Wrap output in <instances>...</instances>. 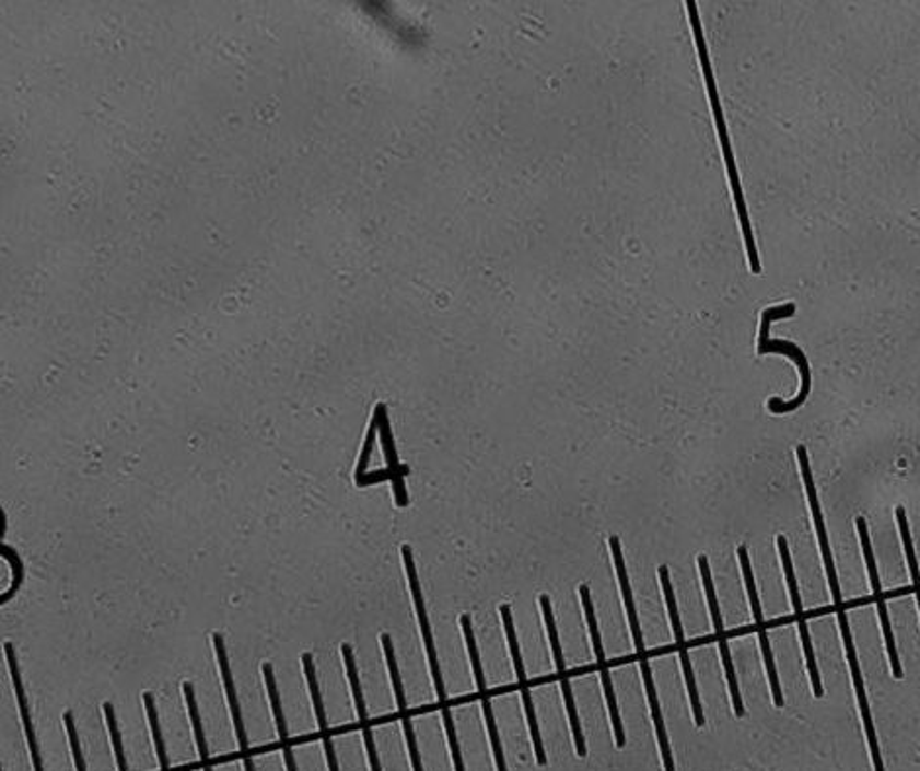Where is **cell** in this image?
<instances>
[{"mask_svg": "<svg viewBox=\"0 0 920 771\" xmlns=\"http://www.w3.org/2000/svg\"><path fill=\"white\" fill-rule=\"evenodd\" d=\"M341 652H343L345 666H347V676H349L351 689H353L354 705H357L359 721H361V726H363L364 746H366V754H369L371 770L382 771L379 752H376V744H374V736H372V726L371 723H369V715H366L363 689H361V681H359V674H357V662H354L353 649H351L349 644H343V646H341Z\"/></svg>", "mask_w": 920, "mask_h": 771, "instance_id": "cell-15", "label": "cell"}, {"mask_svg": "<svg viewBox=\"0 0 920 771\" xmlns=\"http://www.w3.org/2000/svg\"><path fill=\"white\" fill-rule=\"evenodd\" d=\"M580 597H582V605H584V614H586L587 629H590V636H592V644H594L595 656H597V664H599V676H602V684H604L605 699H607V709H609V716L614 723L615 744L617 748H624L625 731L624 721L619 716V709H617V701H615L614 684H612V676L607 671V664H605L604 646H602V636H599V629H597V621H595L594 604H592V595L587 586L580 587Z\"/></svg>", "mask_w": 920, "mask_h": 771, "instance_id": "cell-8", "label": "cell"}, {"mask_svg": "<svg viewBox=\"0 0 920 771\" xmlns=\"http://www.w3.org/2000/svg\"><path fill=\"white\" fill-rule=\"evenodd\" d=\"M503 627H505V636H508V644H510V652H512L513 666L517 671V678L521 681V696H523V706L527 713V721H529L531 738H533V746H535V756H537V763L539 766H547V754H545V746H543V738H540L539 725H537V716H535V706H533V699H531V691L527 688V676L523 669V661H521L520 642L515 636V627H513V615L510 605H502Z\"/></svg>", "mask_w": 920, "mask_h": 771, "instance_id": "cell-13", "label": "cell"}, {"mask_svg": "<svg viewBox=\"0 0 920 771\" xmlns=\"http://www.w3.org/2000/svg\"><path fill=\"white\" fill-rule=\"evenodd\" d=\"M698 564L699 572H701V580H703V587H706L707 604H709V611H711V619H713V629H715L717 641H719V651H721V658H723V664H725L726 681H729L731 698H733V709H735L736 716H744L743 699H741V691H738V681H736L733 658H731L729 644L725 641V627H723L721 609H719V601H717L715 586H713V580H711L709 560L701 554L698 558Z\"/></svg>", "mask_w": 920, "mask_h": 771, "instance_id": "cell-5", "label": "cell"}, {"mask_svg": "<svg viewBox=\"0 0 920 771\" xmlns=\"http://www.w3.org/2000/svg\"><path fill=\"white\" fill-rule=\"evenodd\" d=\"M104 715H106V723H108V731H110L112 746H114V754H116V762H118V771H128V762L124 756V746H121L120 728L116 723V715H114V706L112 703H104Z\"/></svg>", "mask_w": 920, "mask_h": 771, "instance_id": "cell-20", "label": "cell"}, {"mask_svg": "<svg viewBox=\"0 0 920 771\" xmlns=\"http://www.w3.org/2000/svg\"><path fill=\"white\" fill-rule=\"evenodd\" d=\"M67 735H69V744H71V752H73L74 768L77 771H86L84 766L83 752H81V744H79V736H77V728H74L73 715L66 713Z\"/></svg>", "mask_w": 920, "mask_h": 771, "instance_id": "cell-23", "label": "cell"}, {"mask_svg": "<svg viewBox=\"0 0 920 771\" xmlns=\"http://www.w3.org/2000/svg\"><path fill=\"white\" fill-rule=\"evenodd\" d=\"M263 676H265V684H267V689H269L270 706H272L275 723H277V728H279V738L280 744H282V752H284L287 771H298L294 752H292V744H290L289 731H287V721H284V715H282L277 679H275L270 664H263Z\"/></svg>", "mask_w": 920, "mask_h": 771, "instance_id": "cell-18", "label": "cell"}, {"mask_svg": "<svg viewBox=\"0 0 920 771\" xmlns=\"http://www.w3.org/2000/svg\"><path fill=\"white\" fill-rule=\"evenodd\" d=\"M738 560H741V568H743L744 584H746V589H748V599H750V605H753L756 629H758V639H760V646H762L764 652V662H766L768 678H770V688H772L773 705L783 706V693H781L780 678H778V669H776V664H773L772 649H770L768 631H766V624H764L760 599H758V594H756L753 568H750V558H748V550H746V547H738Z\"/></svg>", "mask_w": 920, "mask_h": 771, "instance_id": "cell-12", "label": "cell"}, {"mask_svg": "<svg viewBox=\"0 0 920 771\" xmlns=\"http://www.w3.org/2000/svg\"><path fill=\"white\" fill-rule=\"evenodd\" d=\"M855 527H858V535H860V542H862V550H864L867 576H870V582H872V592H874L875 605H877L880 623H882V629H884L885 644H887V654H889V662H892L893 676L897 679H901L902 668L901 664H899V656H897V646H895V636H893L892 621H889L887 604H885L884 592H882V584H880V576H877L874 550H872V542H870V535H867V525H865L864 517H858V519H855Z\"/></svg>", "mask_w": 920, "mask_h": 771, "instance_id": "cell-7", "label": "cell"}, {"mask_svg": "<svg viewBox=\"0 0 920 771\" xmlns=\"http://www.w3.org/2000/svg\"><path fill=\"white\" fill-rule=\"evenodd\" d=\"M376 433H379V419L372 418L371 429H369V435H366V441H364L363 455H361L359 468H357V483L359 486H364V478H366L364 472H366V466H369V458H371L372 445H374Z\"/></svg>", "mask_w": 920, "mask_h": 771, "instance_id": "cell-22", "label": "cell"}, {"mask_svg": "<svg viewBox=\"0 0 920 771\" xmlns=\"http://www.w3.org/2000/svg\"><path fill=\"white\" fill-rule=\"evenodd\" d=\"M401 557H404V566L408 572L409 587H411V597H414V605L418 611L419 629L423 634L426 641V649H428L429 668H431V676H433V684H435V691H438L439 701L441 705H446L445 684H443V676H441V668H439L438 652H435V644H433V634H431V627H429L428 611L423 605V597H421V589H419L418 570L414 564V557H411V549L408 545L401 547Z\"/></svg>", "mask_w": 920, "mask_h": 771, "instance_id": "cell-10", "label": "cell"}, {"mask_svg": "<svg viewBox=\"0 0 920 771\" xmlns=\"http://www.w3.org/2000/svg\"><path fill=\"white\" fill-rule=\"evenodd\" d=\"M302 666H304V674H306L310 696H312V701H314V706H316L317 725H319V731H322V743H324V750H326L329 771H339V762H337V756H335L334 743H331L329 728H327L326 709H324L322 693H319V688H317L316 668H314V661H312L310 654L302 656Z\"/></svg>", "mask_w": 920, "mask_h": 771, "instance_id": "cell-17", "label": "cell"}, {"mask_svg": "<svg viewBox=\"0 0 920 771\" xmlns=\"http://www.w3.org/2000/svg\"><path fill=\"white\" fill-rule=\"evenodd\" d=\"M659 576H661L662 592H664L666 605H668L669 623H672V629H674V634H676L679 662H682L684 676H686V686H688L689 701H691V709H694V719H696V725L701 728V726L706 725V716H703V706H701V701H699L696 679H694V671H691V664H689L688 649H686V642H684V629H682V623H679L678 607H676V595H674L672 582H669L668 566L659 568Z\"/></svg>", "mask_w": 920, "mask_h": 771, "instance_id": "cell-9", "label": "cell"}, {"mask_svg": "<svg viewBox=\"0 0 920 771\" xmlns=\"http://www.w3.org/2000/svg\"><path fill=\"white\" fill-rule=\"evenodd\" d=\"M374 418L379 419V433H381L384 455H386V460H388V470H391L394 492H396V503L400 507H406L408 505V492H406V486H404V475H401V466L398 465V456H396V448H394V441H392L391 423H388V418H386L384 404L376 406Z\"/></svg>", "mask_w": 920, "mask_h": 771, "instance_id": "cell-16", "label": "cell"}, {"mask_svg": "<svg viewBox=\"0 0 920 771\" xmlns=\"http://www.w3.org/2000/svg\"><path fill=\"white\" fill-rule=\"evenodd\" d=\"M382 649L386 654V662H388V669H391L392 684H394V693H396V701H398V709L401 713V726H404V735L408 740L409 758H411V768L414 771H423V763H421V756H419L418 740L414 735V726L409 721L408 703H406V693H404V684H401L400 671H398V664H396V656H394V646H392V639L384 632L381 636Z\"/></svg>", "mask_w": 920, "mask_h": 771, "instance_id": "cell-14", "label": "cell"}, {"mask_svg": "<svg viewBox=\"0 0 920 771\" xmlns=\"http://www.w3.org/2000/svg\"><path fill=\"white\" fill-rule=\"evenodd\" d=\"M778 549H780L781 564H783V572H785V580H788V587H790L793 614L797 617V624H800L801 642H803L805 661H807V669H810L813 693H815V698H823V696H825V689H823V684H820V678H818L817 661H815V652H813V642H811L810 629H807V621H805V614H803V605H801L797 577H795V570H793V564H791L790 547H788V540H785V537H778Z\"/></svg>", "mask_w": 920, "mask_h": 771, "instance_id": "cell-6", "label": "cell"}, {"mask_svg": "<svg viewBox=\"0 0 920 771\" xmlns=\"http://www.w3.org/2000/svg\"><path fill=\"white\" fill-rule=\"evenodd\" d=\"M793 314H795V304L770 307V309H766L762 314V327H760V343H758V353L788 354V357L793 359L795 364L800 366L801 374V390L800 394H797V398H793L791 401H781L778 400V398H772V400L768 401V408H770L772 413H790V411L800 409L801 406L805 404V400H807V396L811 394V366L805 353L801 351L797 344L790 343V341H773V339H768V334H770V324H772L773 319H785V317H791Z\"/></svg>", "mask_w": 920, "mask_h": 771, "instance_id": "cell-3", "label": "cell"}, {"mask_svg": "<svg viewBox=\"0 0 920 771\" xmlns=\"http://www.w3.org/2000/svg\"><path fill=\"white\" fill-rule=\"evenodd\" d=\"M443 725H445L446 738H449V746H451V754H453L455 771H466L465 762H463V754H461V746H458V738H456L453 715H451V709L446 705L443 706Z\"/></svg>", "mask_w": 920, "mask_h": 771, "instance_id": "cell-21", "label": "cell"}, {"mask_svg": "<svg viewBox=\"0 0 920 771\" xmlns=\"http://www.w3.org/2000/svg\"><path fill=\"white\" fill-rule=\"evenodd\" d=\"M461 627H463V632H465L466 649H468L470 661H473V669H475L478 693H480V698H482L480 701H482L484 719H486V726H488L490 743H492L496 768H498V771H508L505 758H503L502 740H500V735H498V725H496V719H493L492 703H490V698H488V688H486V679H484L482 662H480V656H478L475 632H473V623H470V617H468V615H463V617H461Z\"/></svg>", "mask_w": 920, "mask_h": 771, "instance_id": "cell-11", "label": "cell"}, {"mask_svg": "<svg viewBox=\"0 0 920 771\" xmlns=\"http://www.w3.org/2000/svg\"><path fill=\"white\" fill-rule=\"evenodd\" d=\"M540 609L545 615V624L549 631L550 646H552V656H555V664H557L558 679H560V689L564 696V703H567L568 721H570V728L574 735V746H577V754L580 758L586 756V743H584V735H582V726H580V719H578L577 703H574V696L570 689V681H568L567 666H564V656H562V649H560V639H558L557 624H555V617H552V607H550V599L547 595H540Z\"/></svg>", "mask_w": 920, "mask_h": 771, "instance_id": "cell-4", "label": "cell"}, {"mask_svg": "<svg viewBox=\"0 0 920 771\" xmlns=\"http://www.w3.org/2000/svg\"><path fill=\"white\" fill-rule=\"evenodd\" d=\"M895 515H897V525H899V530H901L905 554H907L909 568H911L912 584L917 587V601H919L920 609V570L919 564H917V557H915V549H912L911 530H909V523H907V513H905V507H897Z\"/></svg>", "mask_w": 920, "mask_h": 771, "instance_id": "cell-19", "label": "cell"}, {"mask_svg": "<svg viewBox=\"0 0 920 771\" xmlns=\"http://www.w3.org/2000/svg\"><path fill=\"white\" fill-rule=\"evenodd\" d=\"M689 16H691V26H694V34H696V44H698L699 61L703 67V74H706L707 93H709V103H711V110H713V118H715L717 131H719V140H721V148H723V155H725L726 173H729V180H731V188H733V196H735L736 212H738V220H741V227H743L744 243H746V253H748V262L754 274H760V259H758V252H756V243H754L753 227H750V218L746 212V202H744L743 188H741V178H738V171H736L735 153H733V145L729 140V131H726L725 116H723V108H721V101H719V93H717L715 74L711 69V61H709V54H707L706 37H703V30L699 24V12L696 2H688Z\"/></svg>", "mask_w": 920, "mask_h": 771, "instance_id": "cell-1", "label": "cell"}, {"mask_svg": "<svg viewBox=\"0 0 920 771\" xmlns=\"http://www.w3.org/2000/svg\"><path fill=\"white\" fill-rule=\"evenodd\" d=\"M609 547H612V554H614L615 570H617V577H619V586H621V594H624L625 607H627V615H629V624H631L632 641L637 646V654H639V662H641L642 679H644V689L649 696V705H651L652 721H654V728H656V738H659V746H661L662 762H664V771H676L674 768V756H672V748H669L668 733L664 726V719H662L661 703H659V693L654 688V679H652L651 666H649V658L644 654V641H642L641 624H639V615L634 609V601H632L631 584H629V576H627V568H625L624 550H621V542L617 537L609 539Z\"/></svg>", "mask_w": 920, "mask_h": 771, "instance_id": "cell-2", "label": "cell"}]
</instances>
